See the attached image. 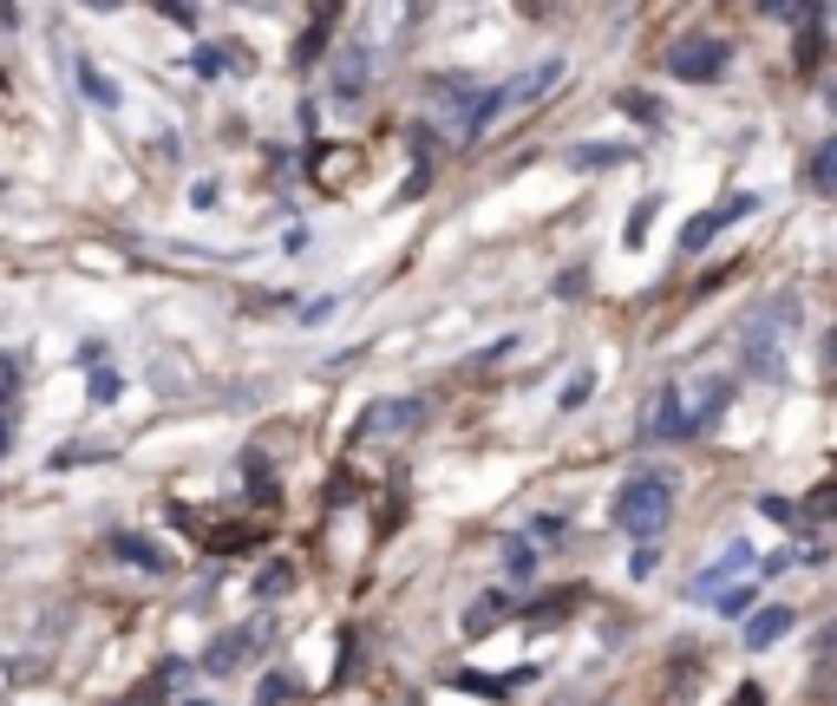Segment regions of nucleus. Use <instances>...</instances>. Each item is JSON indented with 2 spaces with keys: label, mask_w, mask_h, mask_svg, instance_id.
<instances>
[{
  "label": "nucleus",
  "mask_w": 837,
  "mask_h": 706,
  "mask_svg": "<svg viewBox=\"0 0 837 706\" xmlns=\"http://www.w3.org/2000/svg\"><path fill=\"white\" fill-rule=\"evenodd\" d=\"M85 393H92V406H112L118 399V366H105L99 353H85Z\"/></svg>",
  "instance_id": "nucleus-17"
},
{
  "label": "nucleus",
  "mask_w": 837,
  "mask_h": 706,
  "mask_svg": "<svg viewBox=\"0 0 837 706\" xmlns=\"http://www.w3.org/2000/svg\"><path fill=\"white\" fill-rule=\"evenodd\" d=\"M164 687H170V681H157V674H151V681H144V687H132L118 706H164Z\"/></svg>",
  "instance_id": "nucleus-28"
},
{
  "label": "nucleus",
  "mask_w": 837,
  "mask_h": 706,
  "mask_svg": "<svg viewBox=\"0 0 837 706\" xmlns=\"http://www.w3.org/2000/svg\"><path fill=\"white\" fill-rule=\"evenodd\" d=\"M740 575H760V557H753V543H733L720 563H706L688 582V602H720L726 589H740Z\"/></svg>",
  "instance_id": "nucleus-5"
},
{
  "label": "nucleus",
  "mask_w": 837,
  "mask_h": 706,
  "mask_svg": "<svg viewBox=\"0 0 837 706\" xmlns=\"http://www.w3.org/2000/svg\"><path fill=\"white\" fill-rule=\"evenodd\" d=\"M504 575H510V582H530V575H537V550H530L524 537L504 543Z\"/></svg>",
  "instance_id": "nucleus-20"
},
{
  "label": "nucleus",
  "mask_w": 837,
  "mask_h": 706,
  "mask_svg": "<svg viewBox=\"0 0 837 706\" xmlns=\"http://www.w3.org/2000/svg\"><path fill=\"white\" fill-rule=\"evenodd\" d=\"M825 366L837 373V328H831V341H825Z\"/></svg>",
  "instance_id": "nucleus-36"
},
{
  "label": "nucleus",
  "mask_w": 837,
  "mask_h": 706,
  "mask_svg": "<svg viewBox=\"0 0 837 706\" xmlns=\"http://www.w3.org/2000/svg\"><path fill=\"white\" fill-rule=\"evenodd\" d=\"M418 425H425V399H380V406H366L360 438H400V432H418Z\"/></svg>",
  "instance_id": "nucleus-8"
},
{
  "label": "nucleus",
  "mask_w": 837,
  "mask_h": 706,
  "mask_svg": "<svg viewBox=\"0 0 837 706\" xmlns=\"http://www.w3.org/2000/svg\"><path fill=\"white\" fill-rule=\"evenodd\" d=\"M589 393H596V373H576V380L562 386V413H576V406H582Z\"/></svg>",
  "instance_id": "nucleus-30"
},
{
  "label": "nucleus",
  "mask_w": 837,
  "mask_h": 706,
  "mask_svg": "<svg viewBox=\"0 0 837 706\" xmlns=\"http://www.w3.org/2000/svg\"><path fill=\"white\" fill-rule=\"evenodd\" d=\"M112 557H118V563L151 569V575H164V569H170V550H164V543H151V537H132V530H118V537H112Z\"/></svg>",
  "instance_id": "nucleus-11"
},
{
  "label": "nucleus",
  "mask_w": 837,
  "mask_h": 706,
  "mask_svg": "<svg viewBox=\"0 0 837 706\" xmlns=\"http://www.w3.org/2000/svg\"><path fill=\"white\" fill-rule=\"evenodd\" d=\"M445 687H458V694H485V700H504V694H510V681H490V674H478V667L445 674Z\"/></svg>",
  "instance_id": "nucleus-19"
},
{
  "label": "nucleus",
  "mask_w": 837,
  "mask_h": 706,
  "mask_svg": "<svg viewBox=\"0 0 837 706\" xmlns=\"http://www.w3.org/2000/svg\"><path fill=\"white\" fill-rule=\"evenodd\" d=\"M582 282H589V276H582V269H569V276H557V294H582Z\"/></svg>",
  "instance_id": "nucleus-34"
},
{
  "label": "nucleus",
  "mask_w": 837,
  "mask_h": 706,
  "mask_svg": "<svg viewBox=\"0 0 837 706\" xmlns=\"http://www.w3.org/2000/svg\"><path fill=\"white\" fill-rule=\"evenodd\" d=\"M242 478H249V491H256V497H276V471H269V458H262V451H249V458H242Z\"/></svg>",
  "instance_id": "nucleus-23"
},
{
  "label": "nucleus",
  "mask_w": 837,
  "mask_h": 706,
  "mask_svg": "<svg viewBox=\"0 0 837 706\" xmlns=\"http://www.w3.org/2000/svg\"><path fill=\"white\" fill-rule=\"evenodd\" d=\"M334 20H341V7H321V13H314V27H308V33H301V46H294V66H314V60L328 53Z\"/></svg>",
  "instance_id": "nucleus-15"
},
{
  "label": "nucleus",
  "mask_w": 837,
  "mask_h": 706,
  "mask_svg": "<svg viewBox=\"0 0 837 706\" xmlns=\"http://www.w3.org/2000/svg\"><path fill=\"white\" fill-rule=\"evenodd\" d=\"M760 204H766V197H760V190H733V197H726V204H720V210H700L694 222H688V229H681V249H688V256H694V249H706V242H713V236H720V229H733V222H746V216L760 210Z\"/></svg>",
  "instance_id": "nucleus-6"
},
{
  "label": "nucleus",
  "mask_w": 837,
  "mask_h": 706,
  "mask_svg": "<svg viewBox=\"0 0 837 706\" xmlns=\"http://www.w3.org/2000/svg\"><path fill=\"white\" fill-rule=\"evenodd\" d=\"M504 615H510V595L490 589V595H478V602L465 609V635L478 641V635H490V629H504Z\"/></svg>",
  "instance_id": "nucleus-14"
},
{
  "label": "nucleus",
  "mask_w": 837,
  "mask_h": 706,
  "mask_svg": "<svg viewBox=\"0 0 837 706\" xmlns=\"http://www.w3.org/2000/svg\"><path fill=\"white\" fill-rule=\"evenodd\" d=\"M366 79H373V46H366V40H348V46L334 53V105H360Z\"/></svg>",
  "instance_id": "nucleus-9"
},
{
  "label": "nucleus",
  "mask_w": 837,
  "mask_h": 706,
  "mask_svg": "<svg viewBox=\"0 0 837 706\" xmlns=\"http://www.w3.org/2000/svg\"><path fill=\"white\" fill-rule=\"evenodd\" d=\"M562 609H576V589H557V595H544V602H530L524 609V622H537V629H550Z\"/></svg>",
  "instance_id": "nucleus-21"
},
{
  "label": "nucleus",
  "mask_w": 837,
  "mask_h": 706,
  "mask_svg": "<svg viewBox=\"0 0 837 706\" xmlns=\"http://www.w3.org/2000/svg\"><path fill=\"white\" fill-rule=\"evenodd\" d=\"M654 210H661V197H641V204H634V216H628V229H622V242H628V249H634V242L648 236V222H654Z\"/></svg>",
  "instance_id": "nucleus-25"
},
{
  "label": "nucleus",
  "mask_w": 837,
  "mask_h": 706,
  "mask_svg": "<svg viewBox=\"0 0 837 706\" xmlns=\"http://www.w3.org/2000/svg\"><path fill=\"white\" fill-rule=\"evenodd\" d=\"M557 79H562V60H544V66H530L524 79L504 85V105H537V92H550Z\"/></svg>",
  "instance_id": "nucleus-13"
},
{
  "label": "nucleus",
  "mask_w": 837,
  "mask_h": 706,
  "mask_svg": "<svg viewBox=\"0 0 837 706\" xmlns=\"http://www.w3.org/2000/svg\"><path fill=\"white\" fill-rule=\"evenodd\" d=\"M184 706H216V700H184Z\"/></svg>",
  "instance_id": "nucleus-37"
},
{
  "label": "nucleus",
  "mask_w": 837,
  "mask_h": 706,
  "mask_svg": "<svg viewBox=\"0 0 837 706\" xmlns=\"http://www.w3.org/2000/svg\"><path fill=\"white\" fill-rule=\"evenodd\" d=\"M190 66L204 72V79H216V72L229 66V60H223V53H216V46H197V60H190Z\"/></svg>",
  "instance_id": "nucleus-33"
},
{
  "label": "nucleus",
  "mask_w": 837,
  "mask_h": 706,
  "mask_svg": "<svg viewBox=\"0 0 837 706\" xmlns=\"http://www.w3.org/2000/svg\"><path fill=\"white\" fill-rule=\"evenodd\" d=\"M654 569H661V550H654V543H641V550H634V563H628V575H634V582H648Z\"/></svg>",
  "instance_id": "nucleus-31"
},
{
  "label": "nucleus",
  "mask_w": 837,
  "mask_h": 706,
  "mask_svg": "<svg viewBox=\"0 0 837 706\" xmlns=\"http://www.w3.org/2000/svg\"><path fill=\"white\" fill-rule=\"evenodd\" d=\"M288 589H294V569L288 563H269L262 575H256V595H262V602H276V595H288Z\"/></svg>",
  "instance_id": "nucleus-22"
},
{
  "label": "nucleus",
  "mask_w": 837,
  "mask_h": 706,
  "mask_svg": "<svg viewBox=\"0 0 837 706\" xmlns=\"http://www.w3.org/2000/svg\"><path fill=\"white\" fill-rule=\"evenodd\" d=\"M726 66H733V46H726V40H713V33H688V40H674V46H668V72H674V79H688V85H713Z\"/></svg>",
  "instance_id": "nucleus-4"
},
{
  "label": "nucleus",
  "mask_w": 837,
  "mask_h": 706,
  "mask_svg": "<svg viewBox=\"0 0 837 706\" xmlns=\"http://www.w3.org/2000/svg\"><path fill=\"white\" fill-rule=\"evenodd\" d=\"M792 629H798V615H792V609H778V602H772V609H753V622H746V647H753V654H766V647H778Z\"/></svg>",
  "instance_id": "nucleus-10"
},
{
  "label": "nucleus",
  "mask_w": 837,
  "mask_h": 706,
  "mask_svg": "<svg viewBox=\"0 0 837 706\" xmlns=\"http://www.w3.org/2000/svg\"><path fill=\"white\" fill-rule=\"evenodd\" d=\"M334 308H341V301L321 294V301H308V308H294V314H301V328H321V321H334Z\"/></svg>",
  "instance_id": "nucleus-29"
},
{
  "label": "nucleus",
  "mask_w": 837,
  "mask_h": 706,
  "mask_svg": "<svg viewBox=\"0 0 837 706\" xmlns=\"http://www.w3.org/2000/svg\"><path fill=\"white\" fill-rule=\"evenodd\" d=\"M726 706H766V694H760V687H740V694H733Z\"/></svg>",
  "instance_id": "nucleus-35"
},
{
  "label": "nucleus",
  "mask_w": 837,
  "mask_h": 706,
  "mask_svg": "<svg viewBox=\"0 0 837 706\" xmlns=\"http://www.w3.org/2000/svg\"><path fill=\"white\" fill-rule=\"evenodd\" d=\"M805 190H812V197H837V138L812 144V157H805Z\"/></svg>",
  "instance_id": "nucleus-12"
},
{
  "label": "nucleus",
  "mask_w": 837,
  "mask_h": 706,
  "mask_svg": "<svg viewBox=\"0 0 837 706\" xmlns=\"http://www.w3.org/2000/svg\"><path fill=\"white\" fill-rule=\"evenodd\" d=\"M753 582H760V575H753ZM753 582H740V589H726V595H720L713 609H720V615H746V609H753Z\"/></svg>",
  "instance_id": "nucleus-27"
},
{
  "label": "nucleus",
  "mask_w": 837,
  "mask_h": 706,
  "mask_svg": "<svg viewBox=\"0 0 837 706\" xmlns=\"http://www.w3.org/2000/svg\"><path fill=\"white\" fill-rule=\"evenodd\" d=\"M262 647V622H242V629H223V635L204 647V674H236L249 654Z\"/></svg>",
  "instance_id": "nucleus-7"
},
{
  "label": "nucleus",
  "mask_w": 837,
  "mask_h": 706,
  "mask_svg": "<svg viewBox=\"0 0 837 706\" xmlns=\"http://www.w3.org/2000/svg\"><path fill=\"white\" fill-rule=\"evenodd\" d=\"M79 92H85V98H92L99 112H118V85H112L105 72L92 66V60H79Z\"/></svg>",
  "instance_id": "nucleus-18"
},
{
  "label": "nucleus",
  "mask_w": 837,
  "mask_h": 706,
  "mask_svg": "<svg viewBox=\"0 0 837 706\" xmlns=\"http://www.w3.org/2000/svg\"><path fill=\"white\" fill-rule=\"evenodd\" d=\"M616 105H622L628 118H641V125H661V105H654V98H648V92H622V98H616Z\"/></svg>",
  "instance_id": "nucleus-26"
},
{
  "label": "nucleus",
  "mask_w": 837,
  "mask_h": 706,
  "mask_svg": "<svg viewBox=\"0 0 837 706\" xmlns=\"http://www.w3.org/2000/svg\"><path fill=\"white\" fill-rule=\"evenodd\" d=\"M668 517H674V478H661V471H634L616 491V523L634 543H654Z\"/></svg>",
  "instance_id": "nucleus-3"
},
{
  "label": "nucleus",
  "mask_w": 837,
  "mask_h": 706,
  "mask_svg": "<svg viewBox=\"0 0 837 706\" xmlns=\"http://www.w3.org/2000/svg\"><path fill=\"white\" fill-rule=\"evenodd\" d=\"M628 157H634L628 144H576V150H569V170H616Z\"/></svg>",
  "instance_id": "nucleus-16"
},
{
  "label": "nucleus",
  "mask_w": 837,
  "mask_h": 706,
  "mask_svg": "<svg viewBox=\"0 0 837 706\" xmlns=\"http://www.w3.org/2000/svg\"><path fill=\"white\" fill-rule=\"evenodd\" d=\"M726 406H733V380H726V373H713V380H668V386L648 399L641 438H654V445L700 438V432H713V425H720Z\"/></svg>",
  "instance_id": "nucleus-1"
},
{
  "label": "nucleus",
  "mask_w": 837,
  "mask_h": 706,
  "mask_svg": "<svg viewBox=\"0 0 837 706\" xmlns=\"http://www.w3.org/2000/svg\"><path fill=\"white\" fill-rule=\"evenodd\" d=\"M798 328H805L798 288H785V294H772L766 308H753V314H746V328H740L746 373H760V380H785V347L798 341Z\"/></svg>",
  "instance_id": "nucleus-2"
},
{
  "label": "nucleus",
  "mask_w": 837,
  "mask_h": 706,
  "mask_svg": "<svg viewBox=\"0 0 837 706\" xmlns=\"http://www.w3.org/2000/svg\"><path fill=\"white\" fill-rule=\"evenodd\" d=\"M760 510H766L772 523H785V530H792V523H805V517H798V510H792L785 497H760Z\"/></svg>",
  "instance_id": "nucleus-32"
},
{
  "label": "nucleus",
  "mask_w": 837,
  "mask_h": 706,
  "mask_svg": "<svg viewBox=\"0 0 837 706\" xmlns=\"http://www.w3.org/2000/svg\"><path fill=\"white\" fill-rule=\"evenodd\" d=\"M294 694H301V687H294V674H269V681L256 687V706H288Z\"/></svg>",
  "instance_id": "nucleus-24"
}]
</instances>
